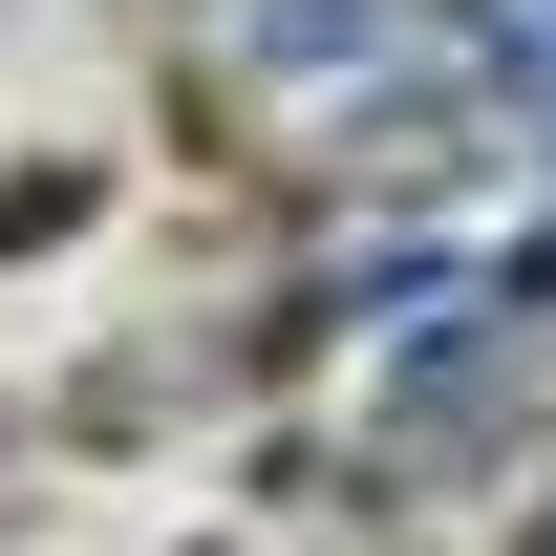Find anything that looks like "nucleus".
I'll return each instance as SVG.
<instances>
[{
  "label": "nucleus",
  "mask_w": 556,
  "mask_h": 556,
  "mask_svg": "<svg viewBox=\"0 0 556 556\" xmlns=\"http://www.w3.org/2000/svg\"><path fill=\"white\" fill-rule=\"evenodd\" d=\"M43 236H86V172H0V257H43Z\"/></svg>",
  "instance_id": "obj_1"
}]
</instances>
